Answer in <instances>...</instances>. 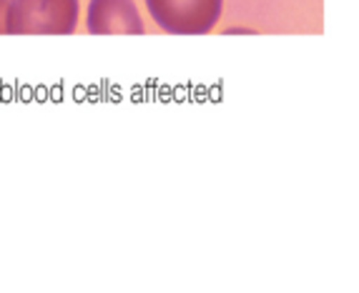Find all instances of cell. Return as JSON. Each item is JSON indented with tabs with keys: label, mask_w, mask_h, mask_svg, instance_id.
I'll return each mask as SVG.
<instances>
[{
	"label": "cell",
	"mask_w": 359,
	"mask_h": 293,
	"mask_svg": "<svg viewBox=\"0 0 359 293\" xmlns=\"http://www.w3.org/2000/svg\"><path fill=\"white\" fill-rule=\"evenodd\" d=\"M8 6L11 0H0V33H8Z\"/></svg>",
	"instance_id": "4"
},
{
	"label": "cell",
	"mask_w": 359,
	"mask_h": 293,
	"mask_svg": "<svg viewBox=\"0 0 359 293\" xmlns=\"http://www.w3.org/2000/svg\"><path fill=\"white\" fill-rule=\"evenodd\" d=\"M78 23V0H11V36H71Z\"/></svg>",
	"instance_id": "1"
},
{
	"label": "cell",
	"mask_w": 359,
	"mask_h": 293,
	"mask_svg": "<svg viewBox=\"0 0 359 293\" xmlns=\"http://www.w3.org/2000/svg\"><path fill=\"white\" fill-rule=\"evenodd\" d=\"M88 33L108 36V33H126L141 36L144 20L138 15L133 0H90L88 3Z\"/></svg>",
	"instance_id": "3"
},
{
	"label": "cell",
	"mask_w": 359,
	"mask_h": 293,
	"mask_svg": "<svg viewBox=\"0 0 359 293\" xmlns=\"http://www.w3.org/2000/svg\"><path fill=\"white\" fill-rule=\"evenodd\" d=\"M224 0H146L151 18L171 36H204L222 15Z\"/></svg>",
	"instance_id": "2"
}]
</instances>
